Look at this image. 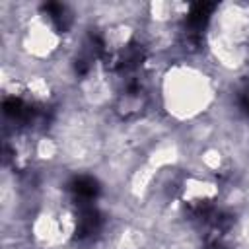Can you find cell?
Segmentation results:
<instances>
[{
  "label": "cell",
  "instance_id": "cell-1",
  "mask_svg": "<svg viewBox=\"0 0 249 249\" xmlns=\"http://www.w3.org/2000/svg\"><path fill=\"white\" fill-rule=\"evenodd\" d=\"M70 191L80 204H89L99 195V183L89 175H78L72 179Z\"/></svg>",
  "mask_w": 249,
  "mask_h": 249
},
{
  "label": "cell",
  "instance_id": "cell-3",
  "mask_svg": "<svg viewBox=\"0 0 249 249\" xmlns=\"http://www.w3.org/2000/svg\"><path fill=\"white\" fill-rule=\"evenodd\" d=\"M239 105H241V109L249 115V89H245V91H241V97H239Z\"/></svg>",
  "mask_w": 249,
  "mask_h": 249
},
{
  "label": "cell",
  "instance_id": "cell-2",
  "mask_svg": "<svg viewBox=\"0 0 249 249\" xmlns=\"http://www.w3.org/2000/svg\"><path fill=\"white\" fill-rule=\"evenodd\" d=\"M99 226H101L99 212L89 204H82L78 218H76V235L78 237H89L99 230Z\"/></svg>",
  "mask_w": 249,
  "mask_h": 249
}]
</instances>
